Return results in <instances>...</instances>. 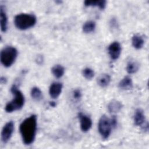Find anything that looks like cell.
I'll return each mask as SVG.
<instances>
[{
	"label": "cell",
	"instance_id": "cell-1",
	"mask_svg": "<svg viewBox=\"0 0 149 149\" xmlns=\"http://www.w3.org/2000/svg\"><path fill=\"white\" fill-rule=\"evenodd\" d=\"M23 143L30 145L33 143L37 132V116L31 115L22 121L19 126Z\"/></svg>",
	"mask_w": 149,
	"mask_h": 149
},
{
	"label": "cell",
	"instance_id": "cell-2",
	"mask_svg": "<svg viewBox=\"0 0 149 149\" xmlns=\"http://www.w3.org/2000/svg\"><path fill=\"white\" fill-rule=\"evenodd\" d=\"M10 91L14 95V98L8 102L5 107V111L8 113L20 109L24 104V97L15 84L12 86Z\"/></svg>",
	"mask_w": 149,
	"mask_h": 149
},
{
	"label": "cell",
	"instance_id": "cell-3",
	"mask_svg": "<svg viewBox=\"0 0 149 149\" xmlns=\"http://www.w3.org/2000/svg\"><path fill=\"white\" fill-rule=\"evenodd\" d=\"M36 17L31 14L20 13L15 16L14 23L19 30H24L33 27L36 23Z\"/></svg>",
	"mask_w": 149,
	"mask_h": 149
},
{
	"label": "cell",
	"instance_id": "cell-4",
	"mask_svg": "<svg viewBox=\"0 0 149 149\" xmlns=\"http://www.w3.org/2000/svg\"><path fill=\"white\" fill-rule=\"evenodd\" d=\"M17 56V49L12 46L3 48L0 55L1 63L6 68L10 67L15 61Z\"/></svg>",
	"mask_w": 149,
	"mask_h": 149
},
{
	"label": "cell",
	"instance_id": "cell-5",
	"mask_svg": "<svg viewBox=\"0 0 149 149\" xmlns=\"http://www.w3.org/2000/svg\"><path fill=\"white\" fill-rule=\"evenodd\" d=\"M111 128L110 119L106 115H102L98 122V131L102 139H107L109 137Z\"/></svg>",
	"mask_w": 149,
	"mask_h": 149
},
{
	"label": "cell",
	"instance_id": "cell-6",
	"mask_svg": "<svg viewBox=\"0 0 149 149\" xmlns=\"http://www.w3.org/2000/svg\"><path fill=\"white\" fill-rule=\"evenodd\" d=\"M14 130V123L12 121L7 122L3 127L1 132V140L6 143L11 138Z\"/></svg>",
	"mask_w": 149,
	"mask_h": 149
},
{
	"label": "cell",
	"instance_id": "cell-7",
	"mask_svg": "<svg viewBox=\"0 0 149 149\" xmlns=\"http://www.w3.org/2000/svg\"><path fill=\"white\" fill-rule=\"evenodd\" d=\"M108 50L111 58L112 60H116L121 54V45L118 42L115 41L109 45Z\"/></svg>",
	"mask_w": 149,
	"mask_h": 149
},
{
	"label": "cell",
	"instance_id": "cell-8",
	"mask_svg": "<svg viewBox=\"0 0 149 149\" xmlns=\"http://www.w3.org/2000/svg\"><path fill=\"white\" fill-rule=\"evenodd\" d=\"M79 118L80 120L81 130L84 132L88 131L92 126V120L90 118L82 113H79Z\"/></svg>",
	"mask_w": 149,
	"mask_h": 149
},
{
	"label": "cell",
	"instance_id": "cell-9",
	"mask_svg": "<svg viewBox=\"0 0 149 149\" xmlns=\"http://www.w3.org/2000/svg\"><path fill=\"white\" fill-rule=\"evenodd\" d=\"M62 84L60 82L52 83L49 88V94L52 98H57L62 92Z\"/></svg>",
	"mask_w": 149,
	"mask_h": 149
},
{
	"label": "cell",
	"instance_id": "cell-10",
	"mask_svg": "<svg viewBox=\"0 0 149 149\" xmlns=\"http://www.w3.org/2000/svg\"><path fill=\"white\" fill-rule=\"evenodd\" d=\"M145 122V115L143 111L140 109H137L134 115V122L137 126L142 125Z\"/></svg>",
	"mask_w": 149,
	"mask_h": 149
},
{
	"label": "cell",
	"instance_id": "cell-11",
	"mask_svg": "<svg viewBox=\"0 0 149 149\" xmlns=\"http://www.w3.org/2000/svg\"><path fill=\"white\" fill-rule=\"evenodd\" d=\"M97 84L101 87H107L111 82V77L108 74L103 73L100 75L97 80Z\"/></svg>",
	"mask_w": 149,
	"mask_h": 149
},
{
	"label": "cell",
	"instance_id": "cell-12",
	"mask_svg": "<svg viewBox=\"0 0 149 149\" xmlns=\"http://www.w3.org/2000/svg\"><path fill=\"white\" fill-rule=\"evenodd\" d=\"M122 108V103L116 100H112L108 105V109L111 113H116L120 111Z\"/></svg>",
	"mask_w": 149,
	"mask_h": 149
},
{
	"label": "cell",
	"instance_id": "cell-13",
	"mask_svg": "<svg viewBox=\"0 0 149 149\" xmlns=\"http://www.w3.org/2000/svg\"><path fill=\"white\" fill-rule=\"evenodd\" d=\"M0 18L1 31L5 32L8 29V19L2 6L0 7Z\"/></svg>",
	"mask_w": 149,
	"mask_h": 149
},
{
	"label": "cell",
	"instance_id": "cell-14",
	"mask_svg": "<svg viewBox=\"0 0 149 149\" xmlns=\"http://www.w3.org/2000/svg\"><path fill=\"white\" fill-rule=\"evenodd\" d=\"M119 87L123 90H130L133 87V82L129 76H125L119 83Z\"/></svg>",
	"mask_w": 149,
	"mask_h": 149
},
{
	"label": "cell",
	"instance_id": "cell-15",
	"mask_svg": "<svg viewBox=\"0 0 149 149\" xmlns=\"http://www.w3.org/2000/svg\"><path fill=\"white\" fill-rule=\"evenodd\" d=\"M107 2L105 0H97V1H85L84 5L86 6H98L100 9H104L106 6Z\"/></svg>",
	"mask_w": 149,
	"mask_h": 149
},
{
	"label": "cell",
	"instance_id": "cell-16",
	"mask_svg": "<svg viewBox=\"0 0 149 149\" xmlns=\"http://www.w3.org/2000/svg\"><path fill=\"white\" fill-rule=\"evenodd\" d=\"M132 43L134 48L139 49L143 47L144 41L141 36L136 34L132 37Z\"/></svg>",
	"mask_w": 149,
	"mask_h": 149
},
{
	"label": "cell",
	"instance_id": "cell-17",
	"mask_svg": "<svg viewBox=\"0 0 149 149\" xmlns=\"http://www.w3.org/2000/svg\"><path fill=\"white\" fill-rule=\"evenodd\" d=\"M51 72L55 77L61 78L64 74L65 69L61 65H55L52 68Z\"/></svg>",
	"mask_w": 149,
	"mask_h": 149
},
{
	"label": "cell",
	"instance_id": "cell-18",
	"mask_svg": "<svg viewBox=\"0 0 149 149\" xmlns=\"http://www.w3.org/2000/svg\"><path fill=\"white\" fill-rule=\"evenodd\" d=\"M95 29V23L92 20L87 21L83 25V31L86 33L93 32Z\"/></svg>",
	"mask_w": 149,
	"mask_h": 149
},
{
	"label": "cell",
	"instance_id": "cell-19",
	"mask_svg": "<svg viewBox=\"0 0 149 149\" xmlns=\"http://www.w3.org/2000/svg\"><path fill=\"white\" fill-rule=\"evenodd\" d=\"M139 69V64L137 62H129L126 66V71L129 74H133L138 71Z\"/></svg>",
	"mask_w": 149,
	"mask_h": 149
},
{
	"label": "cell",
	"instance_id": "cell-20",
	"mask_svg": "<svg viewBox=\"0 0 149 149\" xmlns=\"http://www.w3.org/2000/svg\"><path fill=\"white\" fill-rule=\"evenodd\" d=\"M30 94L32 98L36 101H40L42 97V91L39 88L37 87H34L31 88Z\"/></svg>",
	"mask_w": 149,
	"mask_h": 149
},
{
	"label": "cell",
	"instance_id": "cell-21",
	"mask_svg": "<svg viewBox=\"0 0 149 149\" xmlns=\"http://www.w3.org/2000/svg\"><path fill=\"white\" fill-rule=\"evenodd\" d=\"M82 74L86 79L91 80L94 76V72L91 68H86L83 70Z\"/></svg>",
	"mask_w": 149,
	"mask_h": 149
},
{
	"label": "cell",
	"instance_id": "cell-22",
	"mask_svg": "<svg viewBox=\"0 0 149 149\" xmlns=\"http://www.w3.org/2000/svg\"><path fill=\"white\" fill-rule=\"evenodd\" d=\"M73 97L75 100H79L81 97V93L80 90L76 89L73 91Z\"/></svg>",
	"mask_w": 149,
	"mask_h": 149
},
{
	"label": "cell",
	"instance_id": "cell-23",
	"mask_svg": "<svg viewBox=\"0 0 149 149\" xmlns=\"http://www.w3.org/2000/svg\"><path fill=\"white\" fill-rule=\"evenodd\" d=\"M110 122H111L112 127L115 128L117 125V118H116V117L115 115L112 116V117L110 119Z\"/></svg>",
	"mask_w": 149,
	"mask_h": 149
},
{
	"label": "cell",
	"instance_id": "cell-24",
	"mask_svg": "<svg viewBox=\"0 0 149 149\" xmlns=\"http://www.w3.org/2000/svg\"><path fill=\"white\" fill-rule=\"evenodd\" d=\"M42 62V56H38L37 57V62L38 63V64H41Z\"/></svg>",
	"mask_w": 149,
	"mask_h": 149
},
{
	"label": "cell",
	"instance_id": "cell-25",
	"mask_svg": "<svg viewBox=\"0 0 149 149\" xmlns=\"http://www.w3.org/2000/svg\"><path fill=\"white\" fill-rule=\"evenodd\" d=\"M0 80H1V83L2 84H5V83H6V78H5L4 77H1Z\"/></svg>",
	"mask_w": 149,
	"mask_h": 149
},
{
	"label": "cell",
	"instance_id": "cell-26",
	"mask_svg": "<svg viewBox=\"0 0 149 149\" xmlns=\"http://www.w3.org/2000/svg\"><path fill=\"white\" fill-rule=\"evenodd\" d=\"M49 104H50L51 106H52V107H54L55 106V103L54 102H51L49 103Z\"/></svg>",
	"mask_w": 149,
	"mask_h": 149
}]
</instances>
